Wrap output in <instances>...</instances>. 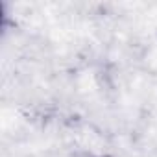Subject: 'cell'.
Here are the masks:
<instances>
[{
    "mask_svg": "<svg viewBox=\"0 0 157 157\" xmlns=\"http://www.w3.org/2000/svg\"><path fill=\"white\" fill-rule=\"evenodd\" d=\"M96 157H109V155H96Z\"/></svg>",
    "mask_w": 157,
    "mask_h": 157,
    "instance_id": "1",
    "label": "cell"
}]
</instances>
